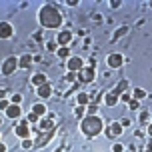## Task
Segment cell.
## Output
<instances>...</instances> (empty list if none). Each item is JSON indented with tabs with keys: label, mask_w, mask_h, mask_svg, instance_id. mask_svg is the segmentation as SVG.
<instances>
[{
	"label": "cell",
	"mask_w": 152,
	"mask_h": 152,
	"mask_svg": "<svg viewBox=\"0 0 152 152\" xmlns=\"http://www.w3.org/2000/svg\"><path fill=\"white\" fill-rule=\"evenodd\" d=\"M16 68H18V56H8L6 60L2 62V74L4 76H10Z\"/></svg>",
	"instance_id": "obj_6"
},
{
	"label": "cell",
	"mask_w": 152,
	"mask_h": 152,
	"mask_svg": "<svg viewBox=\"0 0 152 152\" xmlns=\"http://www.w3.org/2000/svg\"><path fill=\"white\" fill-rule=\"evenodd\" d=\"M32 112L36 114L38 118H42V116L48 114V108H46V104H32Z\"/></svg>",
	"instance_id": "obj_19"
},
{
	"label": "cell",
	"mask_w": 152,
	"mask_h": 152,
	"mask_svg": "<svg viewBox=\"0 0 152 152\" xmlns=\"http://www.w3.org/2000/svg\"><path fill=\"white\" fill-rule=\"evenodd\" d=\"M0 126H2V118H0Z\"/></svg>",
	"instance_id": "obj_41"
},
{
	"label": "cell",
	"mask_w": 152,
	"mask_h": 152,
	"mask_svg": "<svg viewBox=\"0 0 152 152\" xmlns=\"http://www.w3.org/2000/svg\"><path fill=\"white\" fill-rule=\"evenodd\" d=\"M84 114H86V106H80V104H76V108H74V116L82 120V118H84Z\"/></svg>",
	"instance_id": "obj_23"
},
{
	"label": "cell",
	"mask_w": 152,
	"mask_h": 152,
	"mask_svg": "<svg viewBox=\"0 0 152 152\" xmlns=\"http://www.w3.org/2000/svg\"><path fill=\"white\" fill-rule=\"evenodd\" d=\"M0 152H8V146L4 142H0Z\"/></svg>",
	"instance_id": "obj_38"
},
{
	"label": "cell",
	"mask_w": 152,
	"mask_h": 152,
	"mask_svg": "<svg viewBox=\"0 0 152 152\" xmlns=\"http://www.w3.org/2000/svg\"><path fill=\"white\" fill-rule=\"evenodd\" d=\"M120 4H122L120 0H112V2H110V8H118Z\"/></svg>",
	"instance_id": "obj_36"
},
{
	"label": "cell",
	"mask_w": 152,
	"mask_h": 152,
	"mask_svg": "<svg viewBox=\"0 0 152 152\" xmlns=\"http://www.w3.org/2000/svg\"><path fill=\"white\" fill-rule=\"evenodd\" d=\"M122 132H124V128H122L120 122H110L106 128H104V134H106L108 138H116V136H120Z\"/></svg>",
	"instance_id": "obj_8"
},
{
	"label": "cell",
	"mask_w": 152,
	"mask_h": 152,
	"mask_svg": "<svg viewBox=\"0 0 152 152\" xmlns=\"http://www.w3.org/2000/svg\"><path fill=\"white\" fill-rule=\"evenodd\" d=\"M0 138H2V134H0Z\"/></svg>",
	"instance_id": "obj_42"
},
{
	"label": "cell",
	"mask_w": 152,
	"mask_h": 152,
	"mask_svg": "<svg viewBox=\"0 0 152 152\" xmlns=\"http://www.w3.org/2000/svg\"><path fill=\"white\" fill-rule=\"evenodd\" d=\"M46 48H48L50 52H58V48H60V46H58V42H56V40H50V42L46 44Z\"/></svg>",
	"instance_id": "obj_26"
},
{
	"label": "cell",
	"mask_w": 152,
	"mask_h": 152,
	"mask_svg": "<svg viewBox=\"0 0 152 152\" xmlns=\"http://www.w3.org/2000/svg\"><path fill=\"white\" fill-rule=\"evenodd\" d=\"M86 114H88V116L98 114V106H96V104H88V106H86Z\"/></svg>",
	"instance_id": "obj_25"
},
{
	"label": "cell",
	"mask_w": 152,
	"mask_h": 152,
	"mask_svg": "<svg viewBox=\"0 0 152 152\" xmlns=\"http://www.w3.org/2000/svg\"><path fill=\"white\" fill-rule=\"evenodd\" d=\"M76 76H78V74H76V72H68V74L64 76V78H66L68 82H74V80H76Z\"/></svg>",
	"instance_id": "obj_33"
},
{
	"label": "cell",
	"mask_w": 152,
	"mask_h": 152,
	"mask_svg": "<svg viewBox=\"0 0 152 152\" xmlns=\"http://www.w3.org/2000/svg\"><path fill=\"white\" fill-rule=\"evenodd\" d=\"M14 36V26L6 20H2L0 22V40H8V38Z\"/></svg>",
	"instance_id": "obj_9"
},
{
	"label": "cell",
	"mask_w": 152,
	"mask_h": 152,
	"mask_svg": "<svg viewBox=\"0 0 152 152\" xmlns=\"http://www.w3.org/2000/svg\"><path fill=\"white\" fill-rule=\"evenodd\" d=\"M10 104H12L10 100L2 98V100H0V110H2V112H6V110H8V106H10Z\"/></svg>",
	"instance_id": "obj_29"
},
{
	"label": "cell",
	"mask_w": 152,
	"mask_h": 152,
	"mask_svg": "<svg viewBox=\"0 0 152 152\" xmlns=\"http://www.w3.org/2000/svg\"><path fill=\"white\" fill-rule=\"evenodd\" d=\"M22 148H24V150H30V148H34V140H30V138H24V140H22Z\"/></svg>",
	"instance_id": "obj_27"
},
{
	"label": "cell",
	"mask_w": 152,
	"mask_h": 152,
	"mask_svg": "<svg viewBox=\"0 0 152 152\" xmlns=\"http://www.w3.org/2000/svg\"><path fill=\"white\" fill-rule=\"evenodd\" d=\"M148 134H150V136H152V122H150V124H148Z\"/></svg>",
	"instance_id": "obj_40"
},
{
	"label": "cell",
	"mask_w": 152,
	"mask_h": 152,
	"mask_svg": "<svg viewBox=\"0 0 152 152\" xmlns=\"http://www.w3.org/2000/svg\"><path fill=\"white\" fill-rule=\"evenodd\" d=\"M106 64H108V68L118 70V68H122V64H124V56H122L120 52L108 54V56H106Z\"/></svg>",
	"instance_id": "obj_5"
},
{
	"label": "cell",
	"mask_w": 152,
	"mask_h": 152,
	"mask_svg": "<svg viewBox=\"0 0 152 152\" xmlns=\"http://www.w3.org/2000/svg\"><path fill=\"white\" fill-rule=\"evenodd\" d=\"M118 122H120V124H122V128H128L130 124H132V122H130L128 118H122V120H118Z\"/></svg>",
	"instance_id": "obj_35"
},
{
	"label": "cell",
	"mask_w": 152,
	"mask_h": 152,
	"mask_svg": "<svg viewBox=\"0 0 152 152\" xmlns=\"http://www.w3.org/2000/svg\"><path fill=\"white\" fill-rule=\"evenodd\" d=\"M130 100H132V96H130L128 92H124V94H120V102H124V104H128Z\"/></svg>",
	"instance_id": "obj_30"
},
{
	"label": "cell",
	"mask_w": 152,
	"mask_h": 152,
	"mask_svg": "<svg viewBox=\"0 0 152 152\" xmlns=\"http://www.w3.org/2000/svg\"><path fill=\"white\" fill-rule=\"evenodd\" d=\"M66 4H68V6H78V4H80V2H78V0H68V2H66Z\"/></svg>",
	"instance_id": "obj_37"
},
{
	"label": "cell",
	"mask_w": 152,
	"mask_h": 152,
	"mask_svg": "<svg viewBox=\"0 0 152 152\" xmlns=\"http://www.w3.org/2000/svg\"><path fill=\"white\" fill-rule=\"evenodd\" d=\"M14 136H18L20 140H24V138H30V136H32L28 120H20L18 124H16V128H14Z\"/></svg>",
	"instance_id": "obj_4"
},
{
	"label": "cell",
	"mask_w": 152,
	"mask_h": 152,
	"mask_svg": "<svg viewBox=\"0 0 152 152\" xmlns=\"http://www.w3.org/2000/svg\"><path fill=\"white\" fill-rule=\"evenodd\" d=\"M56 56H60V58H66V60H68V58H70V48H68V46H60L58 52H56Z\"/></svg>",
	"instance_id": "obj_21"
},
{
	"label": "cell",
	"mask_w": 152,
	"mask_h": 152,
	"mask_svg": "<svg viewBox=\"0 0 152 152\" xmlns=\"http://www.w3.org/2000/svg\"><path fill=\"white\" fill-rule=\"evenodd\" d=\"M32 60H34V58H32V54H22V56H18V68H30L32 66Z\"/></svg>",
	"instance_id": "obj_15"
},
{
	"label": "cell",
	"mask_w": 152,
	"mask_h": 152,
	"mask_svg": "<svg viewBox=\"0 0 152 152\" xmlns=\"http://www.w3.org/2000/svg\"><path fill=\"white\" fill-rule=\"evenodd\" d=\"M132 98L144 100V98H146V90H144V88H134V92H132Z\"/></svg>",
	"instance_id": "obj_22"
},
{
	"label": "cell",
	"mask_w": 152,
	"mask_h": 152,
	"mask_svg": "<svg viewBox=\"0 0 152 152\" xmlns=\"http://www.w3.org/2000/svg\"><path fill=\"white\" fill-rule=\"evenodd\" d=\"M118 102H120V96H118L116 92L110 90V92H106V94H104V104H106V106H116Z\"/></svg>",
	"instance_id": "obj_14"
},
{
	"label": "cell",
	"mask_w": 152,
	"mask_h": 152,
	"mask_svg": "<svg viewBox=\"0 0 152 152\" xmlns=\"http://www.w3.org/2000/svg\"><path fill=\"white\" fill-rule=\"evenodd\" d=\"M36 94H38V98L48 100L50 96H52V86H50V84H44V86H40V88H36Z\"/></svg>",
	"instance_id": "obj_13"
},
{
	"label": "cell",
	"mask_w": 152,
	"mask_h": 152,
	"mask_svg": "<svg viewBox=\"0 0 152 152\" xmlns=\"http://www.w3.org/2000/svg\"><path fill=\"white\" fill-rule=\"evenodd\" d=\"M80 130H82V134L86 138H94L104 130V120L100 118L98 114H94V116H88L86 114L82 118V122H80Z\"/></svg>",
	"instance_id": "obj_2"
},
{
	"label": "cell",
	"mask_w": 152,
	"mask_h": 152,
	"mask_svg": "<svg viewBox=\"0 0 152 152\" xmlns=\"http://www.w3.org/2000/svg\"><path fill=\"white\" fill-rule=\"evenodd\" d=\"M4 96H6V92H4V90H2V88H0V100L4 98Z\"/></svg>",
	"instance_id": "obj_39"
},
{
	"label": "cell",
	"mask_w": 152,
	"mask_h": 152,
	"mask_svg": "<svg viewBox=\"0 0 152 152\" xmlns=\"http://www.w3.org/2000/svg\"><path fill=\"white\" fill-rule=\"evenodd\" d=\"M128 86H130V82H128V80H126V78H122L120 82L116 84V88H114L112 92H116V94L120 96V94H124V92H128Z\"/></svg>",
	"instance_id": "obj_17"
},
{
	"label": "cell",
	"mask_w": 152,
	"mask_h": 152,
	"mask_svg": "<svg viewBox=\"0 0 152 152\" xmlns=\"http://www.w3.org/2000/svg\"><path fill=\"white\" fill-rule=\"evenodd\" d=\"M22 102V94H12V104H20Z\"/></svg>",
	"instance_id": "obj_32"
},
{
	"label": "cell",
	"mask_w": 152,
	"mask_h": 152,
	"mask_svg": "<svg viewBox=\"0 0 152 152\" xmlns=\"http://www.w3.org/2000/svg\"><path fill=\"white\" fill-rule=\"evenodd\" d=\"M56 42H58V46H68L70 42H72V32L70 30H60L58 36H56Z\"/></svg>",
	"instance_id": "obj_11"
},
{
	"label": "cell",
	"mask_w": 152,
	"mask_h": 152,
	"mask_svg": "<svg viewBox=\"0 0 152 152\" xmlns=\"http://www.w3.org/2000/svg\"><path fill=\"white\" fill-rule=\"evenodd\" d=\"M88 102H90L88 92H78V94H76V104H80V106H88Z\"/></svg>",
	"instance_id": "obj_20"
},
{
	"label": "cell",
	"mask_w": 152,
	"mask_h": 152,
	"mask_svg": "<svg viewBox=\"0 0 152 152\" xmlns=\"http://www.w3.org/2000/svg\"><path fill=\"white\" fill-rule=\"evenodd\" d=\"M128 30H130L128 26H120V28H118V30H116V32L112 34V38H110V42H118V40H120L122 36H126V34H128Z\"/></svg>",
	"instance_id": "obj_18"
},
{
	"label": "cell",
	"mask_w": 152,
	"mask_h": 152,
	"mask_svg": "<svg viewBox=\"0 0 152 152\" xmlns=\"http://www.w3.org/2000/svg\"><path fill=\"white\" fill-rule=\"evenodd\" d=\"M66 68H68V72H76L78 74L84 68V60L80 56H70L68 60H66Z\"/></svg>",
	"instance_id": "obj_7"
},
{
	"label": "cell",
	"mask_w": 152,
	"mask_h": 152,
	"mask_svg": "<svg viewBox=\"0 0 152 152\" xmlns=\"http://www.w3.org/2000/svg\"><path fill=\"white\" fill-rule=\"evenodd\" d=\"M138 120H140V122H150V112H148V110H140Z\"/></svg>",
	"instance_id": "obj_24"
},
{
	"label": "cell",
	"mask_w": 152,
	"mask_h": 152,
	"mask_svg": "<svg viewBox=\"0 0 152 152\" xmlns=\"http://www.w3.org/2000/svg\"><path fill=\"white\" fill-rule=\"evenodd\" d=\"M128 108H130V110H138V108H140V100L132 98V100L128 102Z\"/></svg>",
	"instance_id": "obj_28"
},
{
	"label": "cell",
	"mask_w": 152,
	"mask_h": 152,
	"mask_svg": "<svg viewBox=\"0 0 152 152\" xmlns=\"http://www.w3.org/2000/svg\"><path fill=\"white\" fill-rule=\"evenodd\" d=\"M54 126H56V122L52 120V118H40L38 120V128H40V132H52L54 130Z\"/></svg>",
	"instance_id": "obj_10"
},
{
	"label": "cell",
	"mask_w": 152,
	"mask_h": 152,
	"mask_svg": "<svg viewBox=\"0 0 152 152\" xmlns=\"http://www.w3.org/2000/svg\"><path fill=\"white\" fill-rule=\"evenodd\" d=\"M78 80L82 84H90L96 80V70H94V66H84L80 72H78Z\"/></svg>",
	"instance_id": "obj_3"
},
{
	"label": "cell",
	"mask_w": 152,
	"mask_h": 152,
	"mask_svg": "<svg viewBox=\"0 0 152 152\" xmlns=\"http://www.w3.org/2000/svg\"><path fill=\"white\" fill-rule=\"evenodd\" d=\"M4 114H6L8 118H20L22 108H20V104H10V106H8V110H6Z\"/></svg>",
	"instance_id": "obj_16"
},
{
	"label": "cell",
	"mask_w": 152,
	"mask_h": 152,
	"mask_svg": "<svg viewBox=\"0 0 152 152\" xmlns=\"http://www.w3.org/2000/svg\"><path fill=\"white\" fill-rule=\"evenodd\" d=\"M32 86H36V88H40V86H44V84H48V78H46L44 72H36V74H32L30 78Z\"/></svg>",
	"instance_id": "obj_12"
},
{
	"label": "cell",
	"mask_w": 152,
	"mask_h": 152,
	"mask_svg": "<svg viewBox=\"0 0 152 152\" xmlns=\"http://www.w3.org/2000/svg\"><path fill=\"white\" fill-rule=\"evenodd\" d=\"M26 120H28V124H30V122H38V120H40V118H38V116H36V114H34V112H30V114H28V116H26Z\"/></svg>",
	"instance_id": "obj_31"
},
{
	"label": "cell",
	"mask_w": 152,
	"mask_h": 152,
	"mask_svg": "<svg viewBox=\"0 0 152 152\" xmlns=\"http://www.w3.org/2000/svg\"><path fill=\"white\" fill-rule=\"evenodd\" d=\"M112 152H124V146H122L120 142H116V144L112 146Z\"/></svg>",
	"instance_id": "obj_34"
},
{
	"label": "cell",
	"mask_w": 152,
	"mask_h": 152,
	"mask_svg": "<svg viewBox=\"0 0 152 152\" xmlns=\"http://www.w3.org/2000/svg\"><path fill=\"white\" fill-rule=\"evenodd\" d=\"M38 22L42 28H48V30H56V28H60L62 22H64V18H62L60 10L56 4L52 2H46L42 6L38 8Z\"/></svg>",
	"instance_id": "obj_1"
}]
</instances>
